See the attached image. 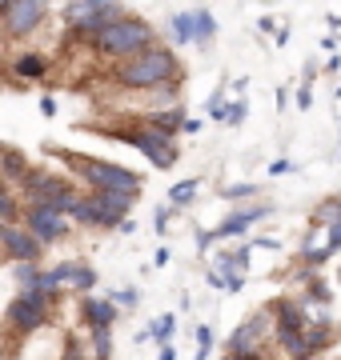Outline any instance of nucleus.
Segmentation results:
<instances>
[{
  "label": "nucleus",
  "instance_id": "nucleus-1",
  "mask_svg": "<svg viewBox=\"0 0 341 360\" xmlns=\"http://www.w3.org/2000/svg\"><path fill=\"white\" fill-rule=\"evenodd\" d=\"M177 80H181L177 56L169 49H157V44L117 65V84H125V89H169Z\"/></svg>",
  "mask_w": 341,
  "mask_h": 360
},
{
  "label": "nucleus",
  "instance_id": "nucleus-2",
  "mask_svg": "<svg viewBox=\"0 0 341 360\" xmlns=\"http://www.w3.org/2000/svg\"><path fill=\"white\" fill-rule=\"evenodd\" d=\"M97 52H105L113 60H132V56H141L144 49H153V28L144 25V20H132V16H120L113 20L108 28H101L97 37H92Z\"/></svg>",
  "mask_w": 341,
  "mask_h": 360
},
{
  "label": "nucleus",
  "instance_id": "nucleus-3",
  "mask_svg": "<svg viewBox=\"0 0 341 360\" xmlns=\"http://www.w3.org/2000/svg\"><path fill=\"white\" fill-rule=\"evenodd\" d=\"M73 165H80L77 172L92 184V193H129L137 196L141 193V176L129 172L120 165H105V160H89V156H68Z\"/></svg>",
  "mask_w": 341,
  "mask_h": 360
},
{
  "label": "nucleus",
  "instance_id": "nucleus-4",
  "mask_svg": "<svg viewBox=\"0 0 341 360\" xmlns=\"http://www.w3.org/2000/svg\"><path fill=\"white\" fill-rule=\"evenodd\" d=\"M49 304H53V296L40 292V288H20V292L13 296V304H8V328L20 336H32L40 333L44 324H49Z\"/></svg>",
  "mask_w": 341,
  "mask_h": 360
},
{
  "label": "nucleus",
  "instance_id": "nucleus-5",
  "mask_svg": "<svg viewBox=\"0 0 341 360\" xmlns=\"http://www.w3.org/2000/svg\"><path fill=\"white\" fill-rule=\"evenodd\" d=\"M65 20L73 25L77 37H97L101 28L120 20V4L117 0H73L65 8Z\"/></svg>",
  "mask_w": 341,
  "mask_h": 360
},
{
  "label": "nucleus",
  "instance_id": "nucleus-6",
  "mask_svg": "<svg viewBox=\"0 0 341 360\" xmlns=\"http://www.w3.org/2000/svg\"><path fill=\"white\" fill-rule=\"evenodd\" d=\"M117 141L132 144V148H141L144 156H149V165H157V168H173L177 165V148H173V132L165 129H125L117 132Z\"/></svg>",
  "mask_w": 341,
  "mask_h": 360
},
{
  "label": "nucleus",
  "instance_id": "nucleus-7",
  "mask_svg": "<svg viewBox=\"0 0 341 360\" xmlns=\"http://www.w3.org/2000/svg\"><path fill=\"white\" fill-rule=\"evenodd\" d=\"M25 229L37 236L40 245H53L68 232V217L56 212L53 205H25Z\"/></svg>",
  "mask_w": 341,
  "mask_h": 360
},
{
  "label": "nucleus",
  "instance_id": "nucleus-8",
  "mask_svg": "<svg viewBox=\"0 0 341 360\" xmlns=\"http://www.w3.org/2000/svg\"><path fill=\"white\" fill-rule=\"evenodd\" d=\"M0 240H4V252H8V260H13V264H20V260L37 264L40 248H44L37 236L25 229V224H4V229H0Z\"/></svg>",
  "mask_w": 341,
  "mask_h": 360
},
{
  "label": "nucleus",
  "instance_id": "nucleus-9",
  "mask_svg": "<svg viewBox=\"0 0 341 360\" xmlns=\"http://www.w3.org/2000/svg\"><path fill=\"white\" fill-rule=\"evenodd\" d=\"M92 224H105V229H120L125 212L132 208L129 193H92Z\"/></svg>",
  "mask_w": 341,
  "mask_h": 360
},
{
  "label": "nucleus",
  "instance_id": "nucleus-10",
  "mask_svg": "<svg viewBox=\"0 0 341 360\" xmlns=\"http://www.w3.org/2000/svg\"><path fill=\"white\" fill-rule=\"evenodd\" d=\"M44 8H49L44 0H16L13 8L4 13V25H8L13 37H28V32L44 20Z\"/></svg>",
  "mask_w": 341,
  "mask_h": 360
},
{
  "label": "nucleus",
  "instance_id": "nucleus-11",
  "mask_svg": "<svg viewBox=\"0 0 341 360\" xmlns=\"http://www.w3.org/2000/svg\"><path fill=\"white\" fill-rule=\"evenodd\" d=\"M309 324L302 321V309L293 304V300H281L273 309V336L281 340V345H289V340H297V336L305 333Z\"/></svg>",
  "mask_w": 341,
  "mask_h": 360
},
{
  "label": "nucleus",
  "instance_id": "nucleus-12",
  "mask_svg": "<svg viewBox=\"0 0 341 360\" xmlns=\"http://www.w3.org/2000/svg\"><path fill=\"white\" fill-rule=\"evenodd\" d=\"M265 328H269V316H253V321H245L241 328L233 333V340H229V352H261V336Z\"/></svg>",
  "mask_w": 341,
  "mask_h": 360
},
{
  "label": "nucleus",
  "instance_id": "nucleus-13",
  "mask_svg": "<svg viewBox=\"0 0 341 360\" xmlns=\"http://www.w3.org/2000/svg\"><path fill=\"white\" fill-rule=\"evenodd\" d=\"M80 312H85L89 328H113V321H117V300H105V296H85Z\"/></svg>",
  "mask_w": 341,
  "mask_h": 360
},
{
  "label": "nucleus",
  "instance_id": "nucleus-14",
  "mask_svg": "<svg viewBox=\"0 0 341 360\" xmlns=\"http://www.w3.org/2000/svg\"><path fill=\"white\" fill-rule=\"evenodd\" d=\"M56 281L65 284V288H77V292H89L92 284H97V272L85 269L80 260H65V264H56Z\"/></svg>",
  "mask_w": 341,
  "mask_h": 360
},
{
  "label": "nucleus",
  "instance_id": "nucleus-15",
  "mask_svg": "<svg viewBox=\"0 0 341 360\" xmlns=\"http://www.w3.org/2000/svg\"><path fill=\"white\" fill-rule=\"evenodd\" d=\"M261 217H269V205L241 208V212H233V217H229V220L221 224V229H217V236H221V240H229V236H241V232L249 229V224H257Z\"/></svg>",
  "mask_w": 341,
  "mask_h": 360
},
{
  "label": "nucleus",
  "instance_id": "nucleus-16",
  "mask_svg": "<svg viewBox=\"0 0 341 360\" xmlns=\"http://www.w3.org/2000/svg\"><path fill=\"white\" fill-rule=\"evenodd\" d=\"M337 248L333 240V229H317L309 240H305V264H326V257Z\"/></svg>",
  "mask_w": 341,
  "mask_h": 360
},
{
  "label": "nucleus",
  "instance_id": "nucleus-17",
  "mask_svg": "<svg viewBox=\"0 0 341 360\" xmlns=\"http://www.w3.org/2000/svg\"><path fill=\"white\" fill-rule=\"evenodd\" d=\"M44 72H49L44 56H32V52L16 56V65H13V77H20V80H44Z\"/></svg>",
  "mask_w": 341,
  "mask_h": 360
},
{
  "label": "nucleus",
  "instance_id": "nucleus-18",
  "mask_svg": "<svg viewBox=\"0 0 341 360\" xmlns=\"http://www.w3.org/2000/svg\"><path fill=\"white\" fill-rule=\"evenodd\" d=\"M28 172H32V165H28L25 156L16 153V148H4V176H8V184H20Z\"/></svg>",
  "mask_w": 341,
  "mask_h": 360
},
{
  "label": "nucleus",
  "instance_id": "nucleus-19",
  "mask_svg": "<svg viewBox=\"0 0 341 360\" xmlns=\"http://www.w3.org/2000/svg\"><path fill=\"white\" fill-rule=\"evenodd\" d=\"M213 37H217V20H213L205 8H193V40H197V44H209Z\"/></svg>",
  "mask_w": 341,
  "mask_h": 360
},
{
  "label": "nucleus",
  "instance_id": "nucleus-20",
  "mask_svg": "<svg viewBox=\"0 0 341 360\" xmlns=\"http://www.w3.org/2000/svg\"><path fill=\"white\" fill-rule=\"evenodd\" d=\"M149 120H153V129H165V132H177V129H185V120H181V108H177V104H169L165 112H153Z\"/></svg>",
  "mask_w": 341,
  "mask_h": 360
},
{
  "label": "nucleus",
  "instance_id": "nucleus-21",
  "mask_svg": "<svg viewBox=\"0 0 341 360\" xmlns=\"http://www.w3.org/2000/svg\"><path fill=\"white\" fill-rule=\"evenodd\" d=\"M197 188H201V180H197V176H193V180H181V184H173V188H169V200L181 208V205H189V200L197 196Z\"/></svg>",
  "mask_w": 341,
  "mask_h": 360
},
{
  "label": "nucleus",
  "instance_id": "nucleus-22",
  "mask_svg": "<svg viewBox=\"0 0 341 360\" xmlns=\"http://www.w3.org/2000/svg\"><path fill=\"white\" fill-rule=\"evenodd\" d=\"M13 276H16V284H20V288H37L40 269H37V264H28V260H20V264H13Z\"/></svg>",
  "mask_w": 341,
  "mask_h": 360
},
{
  "label": "nucleus",
  "instance_id": "nucleus-23",
  "mask_svg": "<svg viewBox=\"0 0 341 360\" xmlns=\"http://www.w3.org/2000/svg\"><path fill=\"white\" fill-rule=\"evenodd\" d=\"M173 324H177V316H173V312H165L161 321H153V328H149V336H153V340H161V345H169V336H173Z\"/></svg>",
  "mask_w": 341,
  "mask_h": 360
},
{
  "label": "nucleus",
  "instance_id": "nucleus-24",
  "mask_svg": "<svg viewBox=\"0 0 341 360\" xmlns=\"http://www.w3.org/2000/svg\"><path fill=\"white\" fill-rule=\"evenodd\" d=\"M173 37L181 40V44H193V13L173 16Z\"/></svg>",
  "mask_w": 341,
  "mask_h": 360
},
{
  "label": "nucleus",
  "instance_id": "nucleus-25",
  "mask_svg": "<svg viewBox=\"0 0 341 360\" xmlns=\"http://www.w3.org/2000/svg\"><path fill=\"white\" fill-rule=\"evenodd\" d=\"M0 217H4V224H16V217H20V205H16V193H13V188L0 196Z\"/></svg>",
  "mask_w": 341,
  "mask_h": 360
},
{
  "label": "nucleus",
  "instance_id": "nucleus-26",
  "mask_svg": "<svg viewBox=\"0 0 341 360\" xmlns=\"http://www.w3.org/2000/svg\"><path fill=\"white\" fill-rule=\"evenodd\" d=\"M92 345H97V360H108V352H113V336H108V328H92Z\"/></svg>",
  "mask_w": 341,
  "mask_h": 360
},
{
  "label": "nucleus",
  "instance_id": "nucleus-27",
  "mask_svg": "<svg viewBox=\"0 0 341 360\" xmlns=\"http://www.w3.org/2000/svg\"><path fill=\"white\" fill-rule=\"evenodd\" d=\"M197 356H193V360H209V348H213V333H209V328H197Z\"/></svg>",
  "mask_w": 341,
  "mask_h": 360
},
{
  "label": "nucleus",
  "instance_id": "nucleus-28",
  "mask_svg": "<svg viewBox=\"0 0 341 360\" xmlns=\"http://www.w3.org/2000/svg\"><path fill=\"white\" fill-rule=\"evenodd\" d=\"M253 193H257L253 184H229L225 188V200H241V196H253Z\"/></svg>",
  "mask_w": 341,
  "mask_h": 360
},
{
  "label": "nucleus",
  "instance_id": "nucleus-29",
  "mask_svg": "<svg viewBox=\"0 0 341 360\" xmlns=\"http://www.w3.org/2000/svg\"><path fill=\"white\" fill-rule=\"evenodd\" d=\"M113 300H117L120 309H132V304H137L141 296H137V288H120V292H113Z\"/></svg>",
  "mask_w": 341,
  "mask_h": 360
},
{
  "label": "nucleus",
  "instance_id": "nucleus-30",
  "mask_svg": "<svg viewBox=\"0 0 341 360\" xmlns=\"http://www.w3.org/2000/svg\"><path fill=\"white\" fill-rule=\"evenodd\" d=\"M225 120H229V124H241V120H245V104L237 101L233 108H229V116H225Z\"/></svg>",
  "mask_w": 341,
  "mask_h": 360
},
{
  "label": "nucleus",
  "instance_id": "nucleus-31",
  "mask_svg": "<svg viewBox=\"0 0 341 360\" xmlns=\"http://www.w3.org/2000/svg\"><path fill=\"white\" fill-rule=\"evenodd\" d=\"M153 224H157V232H165V224H169V208H157V217H153Z\"/></svg>",
  "mask_w": 341,
  "mask_h": 360
},
{
  "label": "nucleus",
  "instance_id": "nucleus-32",
  "mask_svg": "<svg viewBox=\"0 0 341 360\" xmlns=\"http://www.w3.org/2000/svg\"><path fill=\"white\" fill-rule=\"evenodd\" d=\"M289 168H293V165H289V160H277V165H273V168H269V172H273V176H285Z\"/></svg>",
  "mask_w": 341,
  "mask_h": 360
},
{
  "label": "nucleus",
  "instance_id": "nucleus-33",
  "mask_svg": "<svg viewBox=\"0 0 341 360\" xmlns=\"http://www.w3.org/2000/svg\"><path fill=\"white\" fill-rule=\"evenodd\" d=\"M225 360H261V352H241V356H237V352H229Z\"/></svg>",
  "mask_w": 341,
  "mask_h": 360
},
{
  "label": "nucleus",
  "instance_id": "nucleus-34",
  "mask_svg": "<svg viewBox=\"0 0 341 360\" xmlns=\"http://www.w3.org/2000/svg\"><path fill=\"white\" fill-rule=\"evenodd\" d=\"M40 108H44V116H53L56 112V101H53V96H44V101H40Z\"/></svg>",
  "mask_w": 341,
  "mask_h": 360
},
{
  "label": "nucleus",
  "instance_id": "nucleus-35",
  "mask_svg": "<svg viewBox=\"0 0 341 360\" xmlns=\"http://www.w3.org/2000/svg\"><path fill=\"white\" fill-rule=\"evenodd\" d=\"M161 360H177V356H173V348H169V345L161 348Z\"/></svg>",
  "mask_w": 341,
  "mask_h": 360
},
{
  "label": "nucleus",
  "instance_id": "nucleus-36",
  "mask_svg": "<svg viewBox=\"0 0 341 360\" xmlns=\"http://www.w3.org/2000/svg\"><path fill=\"white\" fill-rule=\"evenodd\" d=\"M65 360H85V356H80L77 348H68V352H65Z\"/></svg>",
  "mask_w": 341,
  "mask_h": 360
},
{
  "label": "nucleus",
  "instance_id": "nucleus-37",
  "mask_svg": "<svg viewBox=\"0 0 341 360\" xmlns=\"http://www.w3.org/2000/svg\"><path fill=\"white\" fill-rule=\"evenodd\" d=\"M16 0H0V8H4V13H8V8H13Z\"/></svg>",
  "mask_w": 341,
  "mask_h": 360
},
{
  "label": "nucleus",
  "instance_id": "nucleus-38",
  "mask_svg": "<svg viewBox=\"0 0 341 360\" xmlns=\"http://www.w3.org/2000/svg\"><path fill=\"white\" fill-rule=\"evenodd\" d=\"M337 96H341V89H337Z\"/></svg>",
  "mask_w": 341,
  "mask_h": 360
}]
</instances>
